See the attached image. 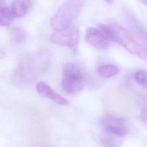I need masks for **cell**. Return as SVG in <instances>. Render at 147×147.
Segmentation results:
<instances>
[{
	"label": "cell",
	"instance_id": "6da1fadb",
	"mask_svg": "<svg viewBox=\"0 0 147 147\" xmlns=\"http://www.w3.org/2000/svg\"><path fill=\"white\" fill-rule=\"evenodd\" d=\"M48 62V55L44 51L28 55L19 61L16 70L17 77L22 83H30L45 71Z\"/></svg>",
	"mask_w": 147,
	"mask_h": 147
},
{
	"label": "cell",
	"instance_id": "7a4b0ae2",
	"mask_svg": "<svg viewBox=\"0 0 147 147\" xmlns=\"http://www.w3.org/2000/svg\"><path fill=\"white\" fill-rule=\"evenodd\" d=\"M83 5V2L79 0L67 1L63 2L51 18V25L55 32L69 27L79 14Z\"/></svg>",
	"mask_w": 147,
	"mask_h": 147
},
{
	"label": "cell",
	"instance_id": "3957f363",
	"mask_svg": "<svg viewBox=\"0 0 147 147\" xmlns=\"http://www.w3.org/2000/svg\"><path fill=\"white\" fill-rule=\"evenodd\" d=\"M109 25L113 33L114 42L119 44L131 53L135 55L141 59L146 60L145 46L138 41L132 34L115 21L110 22Z\"/></svg>",
	"mask_w": 147,
	"mask_h": 147
},
{
	"label": "cell",
	"instance_id": "277c9868",
	"mask_svg": "<svg viewBox=\"0 0 147 147\" xmlns=\"http://www.w3.org/2000/svg\"><path fill=\"white\" fill-rule=\"evenodd\" d=\"M61 87L68 94H74L81 91L83 87V76L78 67L74 63L65 64L62 70Z\"/></svg>",
	"mask_w": 147,
	"mask_h": 147
},
{
	"label": "cell",
	"instance_id": "5b68a950",
	"mask_svg": "<svg viewBox=\"0 0 147 147\" xmlns=\"http://www.w3.org/2000/svg\"><path fill=\"white\" fill-rule=\"evenodd\" d=\"M80 40L79 28L76 26H70L68 28L52 33L50 37L52 42L67 47L74 52H76Z\"/></svg>",
	"mask_w": 147,
	"mask_h": 147
},
{
	"label": "cell",
	"instance_id": "8992f818",
	"mask_svg": "<svg viewBox=\"0 0 147 147\" xmlns=\"http://www.w3.org/2000/svg\"><path fill=\"white\" fill-rule=\"evenodd\" d=\"M102 124L105 130L124 137L127 133V127L125 120L112 115H105L102 121Z\"/></svg>",
	"mask_w": 147,
	"mask_h": 147
},
{
	"label": "cell",
	"instance_id": "52a82bcc",
	"mask_svg": "<svg viewBox=\"0 0 147 147\" xmlns=\"http://www.w3.org/2000/svg\"><path fill=\"white\" fill-rule=\"evenodd\" d=\"M124 17L129 28L135 36L141 41V43L146 47V31L132 10L126 9L124 10Z\"/></svg>",
	"mask_w": 147,
	"mask_h": 147
},
{
	"label": "cell",
	"instance_id": "ba28073f",
	"mask_svg": "<svg viewBox=\"0 0 147 147\" xmlns=\"http://www.w3.org/2000/svg\"><path fill=\"white\" fill-rule=\"evenodd\" d=\"M85 38L88 43L98 49H105L111 43L110 40L98 28H88L85 33Z\"/></svg>",
	"mask_w": 147,
	"mask_h": 147
},
{
	"label": "cell",
	"instance_id": "9c48e42d",
	"mask_svg": "<svg viewBox=\"0 0 147 147\" xmlns=\"http://www.w3.org/2000/svg\"><path fill=\"white\" fill-rule=\"evenodd\" d=\"M37 92L42 96L47 97L56 103L60 105H66L68 104L67 100L55 91L47 83L40 82L36 85Z\"/></svg>",
	"mask_w": 147,
	"mask_h": 147
},
{
	"label": "cell",
	"instance_id": "30bf717a",
	"mask_svg": "<svg viewBox=\"0 0 147 147\" xmlns=\"http://www.w3.org/2000/svg\"><path fill=\"white\" fill-rule=\"evenodd\" d=\"M32 5V2L30 1L18 0L13 1L10 8L14 18H21L28 13Z\"/></svg>",
	"mask_w": 147,
	"mask_h": 147
},
{
	"label": "cell",
	"instance_id": "8fae6325",
	"mask_svg": "<svg viewBox=\"0 0 147 147\" xmlns=\"http://www.w3.org/2000/svg\"><path fill=\"white\" fill-rule=\"evenodd\" d=\"M102 144L106 147H121L123 137L119 136L103 130L100 136Z\"/></svg>",
	"mask_w": 147,
	"mask_h": 147
},
{
	"label": "cell",
	"instance_id": "7c38bea8",
	"mask_svg": "<svg viewBox=\"0 0 147 147\" xmlns=\"http://www.w3.org/2000/svg\"><path fill=\"white\" fill-rule=\"evenodd\" d=\"M95 72L101 78H110L117 74L118 68L113 64H102L96 67Z\"/></svg>",
	"mask_w": 147,
	"mask_h": 147
},
{
	"label": "cell",
	"instance_id": "4fadbf2b",
	"mask_svg": "<svg viewBox=\"0 0 147 147\" xmlns=\"http://www.w3.org/2000/svg\"><path fill=\"white\" fill-rule=\"evenodd\" d=\"M10 33L12 41L16 44H20L24 42L27 37L26 32L24 29L18 26L10 27Z\"/></svg>",
	"mask_w": 147,
	"mask_h": 147
},
{
	"label": "cell",
	"instance_id": "5bb4252c",
	"mask_svg": "<svg viewBox=\"0 0 147 147\" xmlns=\"http://www.w3.org/2000/svg\"><path fill=\"white\" fill-rule=\"evenodd\" d=\"M10 8L7 6L0 7V26L10 25L14 20Z\"/></svg>",
	"mask_w": 147,
	"mask_h": 147
},
{
	"label": "cell",
	"instance_id": "9a60e30c",
	"mask_svg": "<svg viewBox=\"0 0 147 147\" xmlns=\"http://www.w3.org/2000/svg\"><path fill=\"white\" fill-rule=\"evenodd\" d=\"M135 80L137 83L144 89L146 87V71L143 69H138L134 75Z\"/></svg>",
	"mask_w": 147,
	"mask_h": 147
},
{
	"label": "cell",
	"instance_id": "2e32d148",
	"mask_svg": "<svg viewBox=\"0 0 147 147\" xmlns=\"http://www.w3.org/2000/svg\"><path fill=\"white\" fill-rule=\"evenodd\" d=\"M140 117L142 119V121L146 123V109H142L141 111V114H140Z\"/></svg>",
	"mask_w": 147,
	"mask_h": 147
},
{
	"label": "cell",
	"instance_id": "e0dca14e",
	"mask_svg": "<svg viewBox=\"0 0 147 147\" xmlns=\"http://www.w3.org/2000/svg\"><path fill=\"white\" fill-rule=\"evenodd\" d=\"M5 53L3 51L0 49V59H3L5 57Z\"/></svg>",
	"mask_w": 147,
	"mask_h": 147
}]
</instances>
